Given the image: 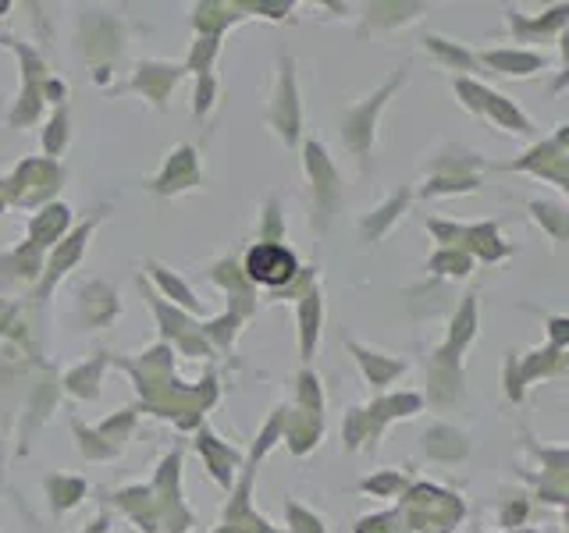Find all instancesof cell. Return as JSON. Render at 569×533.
<instances>
[{
    "label": "cell",
    "mask_w": 569,
    "mask_h": 533,
    "mask_svg": "<svg viewBox=\"0 0 569 533\" xmlns=\"http://www.w3.org/2000/svg\"><path fill=\"white\" fill-rule=\"evenodd\" d=\"M296 271V260L292 253H284L281 245H257L249 253V274L263 284H278Z\"/></svg>",
    "instance_id": "cell-1"
}]
</instances>
